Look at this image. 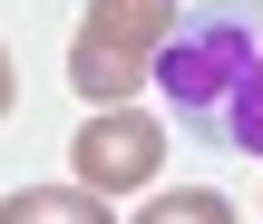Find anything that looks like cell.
<instances>
[{
	"label": "cell",
	"instance_id": "5",
	"mask_svg": "<svg viewBox=\"0 0 263 224\" xmlns=\"http://www.w3.org/2000/svg\"><path fill=\"white\" fill-rule=\"evenodd\" d=\"M127 224H234V195H215V185H156Z\"/></svg>",
	"mask_w": 263,
	"mask_h": 224
},
{
	"label": "cell",
	"instance_id": "4",
	"mask_svg": "<svg viewBox=\"0 0 263 224\" xmlns=\"http://www.w3.org/2000/svg\"><path fill=\"white\" fill-rule=\"evenodd\" d=\"M0 224H117L107 215V195L98 185H20V195H0Z\"/></svg>",
	"mask_w": 263,
	"mask_h": 224
},
{
	"label": "cell",
	"instance_id": "6",
	"mask_svg": "<svg viewBox=\"0 0 263 224\" xmlns=\"http://www.w3.org/2000/svg\"><path fill=\"white\" fill-rule=\"evenodd\" d=\"M215 117H224V137H234L244 156H263V49H254V68L234 78V98H224Z\"/></svg>",
	"mask_w": 263,
	"mask_h": 224
},
{
	"label": "cell",
	"instance_id": "7",
	"mask_svg": "<svg viewBox=\"0 0 263 224\" xmlns=\"http://www.w3.org/2000/svg\"><path fill=\"white\" fill-rule=\"evenodd\" d=\"M0 117H10V49H0Z\"/></svg>",
	"mask_w": 263,
	"mask_h": 224
},
{
	"label": "cell",
	"instance_id": "1",
	"mask_svg": "<svg viewBox=\"0 0 263 224\" xmlns=\"http://www.w3.org/2000/svg\"><path fill=\"white\" fill-rule=\"evenodd\" d=\"M176 29H185L176 0H88V20L68 39V88L88 107H127L156 78V59L176 49Z\"/></svg>",
	"mask_w": 263,
	"mask_h": 224
},
{
	"label": "cell",
	"instance_id": "3",
	"mask_svg": "<svg viewBox=\"0 0 263 224\" xmlns=\"http://www.w3.org/2000/svg\"><path fill=\"white\" fill-rule=\"evenodd\" d=\"M244 68H254V20H185L176 49L156 59V88H166L176 107H205V117H215Z\"/></svg>",
	"mask_w": 263,
	"mask_h": 224
},
{
	"label": "cell",
	"instance_id": "2",
	"mask_svg": "<svg viewBox=\"0 0 263 224\" xmlns=\"http://www.w3.org/2000/svg\"><path fill=\"white\" fill-rule=\"evenodd\" d=\"M156 166H166L156 107H88L78 146H68V176H78V185H98V195L117 205V195H156Z\"/></svg>",
	"mask_w": 263,
	"mask_h": 224
}]
</instances>
